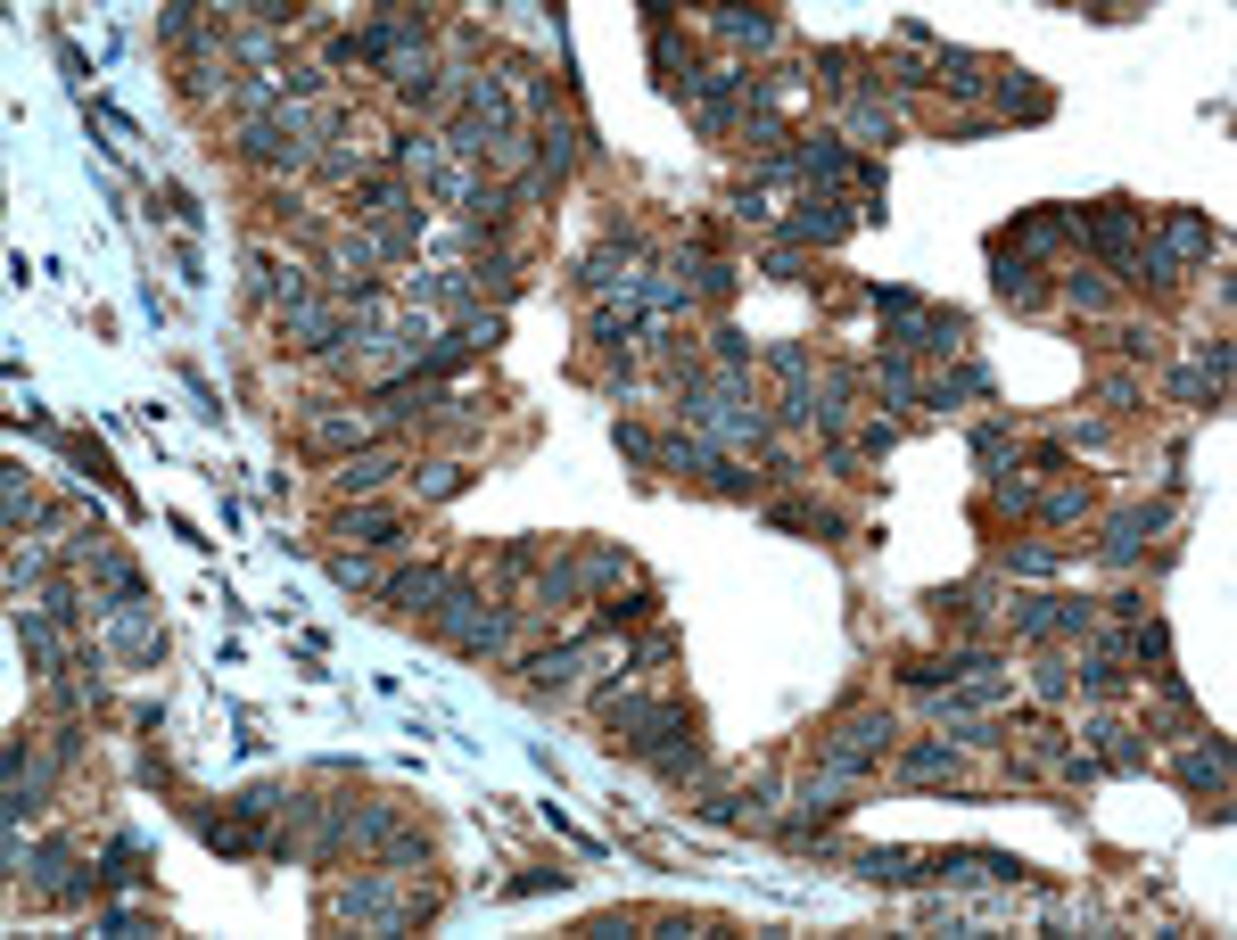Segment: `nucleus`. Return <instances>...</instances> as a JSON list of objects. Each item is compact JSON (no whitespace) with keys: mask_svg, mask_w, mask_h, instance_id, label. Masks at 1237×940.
<instances>
[{"mask_svg":"<svg viewBox=\"0 0 1237 940\" xmlns=\"http://www.w3.org/2000/svg\"><path fill=\"white\" fill-rule=\"evenodd\" d=\"M388 470H396V454H363V462H347V470H339V479H347V487H380Z\"/></svg>","mask_w":1237,"mask_h":940,"instance_id":"nucleus-1","label":"nucleus"},{"mask_svg":"<svg viewBox=\"0 0 1237 940\" xmlns=\"http://www.w3.org/2000/svg\"><path fill=\"white\" fill-rule=\"evenodd\" d=\"M421 594H438V569H413V578H396V602H405V611H413Z\"/></svg>","mask_w":1237,"mask_h":940,"instance_id":"nucleus-2","label":"nucleus"}]
</instances>
